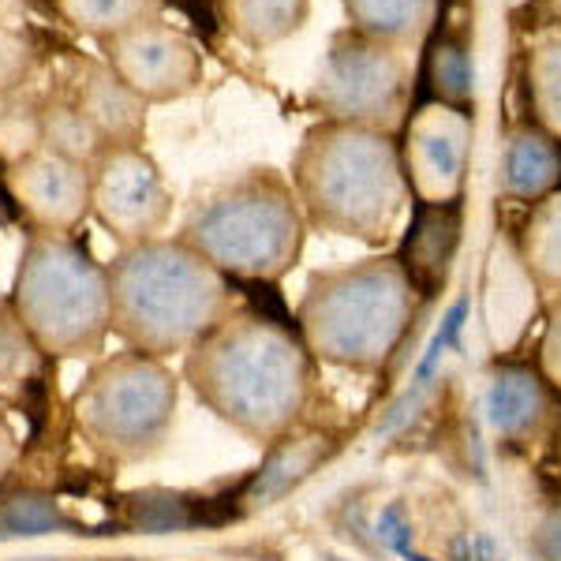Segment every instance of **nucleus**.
<instances>
[{
    "mask_svg": "<svg viewBox=\"0 0 561 561\" xmlns=\"http://www.w3.org/2000/svg\"><path fill=\"white\" fill-rule=\"evenodd\" d=\"M180 378L214 420L266 449L304 423L319 359L307 352L296 325L237 307L187 352Z\"/></svg>",
    "mask_w": 561,
    "mask_h": 561,
    "instance_id": "nucleus-1",
    "label": "nucleus"
},
{
    "mask_svg": "<svg viewBox=\"0 0 561 561\" xmlns=\"http://www.w3.org/2000/svg\"><path fill=\"white\" fill-rule=\"evenodd\" d=\"M288 180L311 232L386 248L412 203L397 135L364 124L314 121L293 153Z\"/></svg>",
    "mask_w": 561,
    "mask_h": 561,
    "instance_id": "nucleus-2",
    "label": "nucleus"
},
{
    "mask_svg": "<svg viewBox=\"0 0 561 561\" xmlns=\"http://www.w3.org/2000/svg\"><path fill=\"white\" fill-rule=\"evenodd\" d=\"M105 266L113 333L147 356H187L240 307L232 280L180 237L121 248Z\"/></svg>",
    "mask_w": 561,
    "mask_h": 561,
    "instance_id": "nucleus-3",
    "label": "nucleus"
},
{
    "mask_svg": "<svg viewBox=\"0 0 561 561\" xmlns=\"http://www.w3.org/2000/svg\"><path fill=\"white\" fill-rule=\"evenodd\" d=\"M423 304L401 259L382 251L307 277L293 325L319 364L378 375L409 341Z\"/></svg>",
    "mask_w": 561,
    "mask_h": 561,
    "instance_id": "nucleus-4",
    "label": "nucleus"
},
{
    "mask_svg": "<svg viewBox=\"0 0 561 561\" xmlns=\"http://www.w3.org/2000/svg\"><path fill=\"white\" fill-rule=\"evenodd\" d=\"M307 232L293 180L274 165H251L198 198L176 237L232 285H277L300 266Z\"/></svg>",
    "mask_w": 561,
    "mask_h": 561,
    "instance_id": "nucleus-5",
    "label": "nucleus"
},
{
    "mask_svg": "<svg viewBox=\"0 0 561 561\" xmlns=\"http://www.w3.org/2000/svg\"><path fill=\"white\" fill-rule=\"evenodd\" d=\"M8 307L38 356L90 359L113 333L108 266L79 237L26 232Z\"/></svg>",
    "mask_w": 561,
    "mask_h": 561,
    "instance_id": "nucleus-6",
    "label": "nucleus"
},
{
    "mask_svg": "<svg viewBox=\"0 0 561 561\" xmlns=\"http://www.w3.org/2000/svg\"><path fill=\"white\" fill-rule=\"evenodd\" d=\"M180 409V375L147 352H113L90 364L71 393V423L108 465H142L165 449Z\"/></svg>",
    "mask_w": 561,
    "mask_h": 561,
    "instance_id": "nucleus-7",
    "label": "nucleus"
},
{
    "mask_svg": "<svg viewBox=\"0 0 561 561\" xmlns=\"http://www.w3.org/2000/svg\"><path fill=\"white\" fill-rule=\"evenodd\" d=\"M412 83V53L345 26L325 45V57L307 90V105L319 113V121L364 124L397 135L409 116Z\"/></svg>",
    "mask_w": 561,
    "mask_h": 561,
    "instance_id": "nucleus-8",
    "label": "nucleus"
},
{
    "mask_svg": "<svg viewBox=\"0 0 561 561\" xmlns=\"http://www.w3.org/2000/svg\"><path fill=\"white\" fill-rule=\"evenodd\" d=\"M90 214L116 248L165 237L173 221V192L147 147H105L90 165Z\"/></svg>",
    "mask_w": 561,
    "mask_h": 561,
    "instance_id": "nucleus-9",
    "label": "nucleus"
},
{
    "mask_svg": "<svg viewBox=\"0 0 561 561\" xmlns=\"http://www.w3.org/2000/svg\"><path fill=\"white\" fill-rule=\"evenodd\" d=\"M476 142V113L472 108L420 102L409 108L397 147H401V165L409 176L412 198L423 206L465 203L468 165H472Z\"/></svg>",
    "mask_w": 561,
    "mask_h": 561,
    "instance_id": "nucleus-10",
    "label": "nucleus"
},
{
    "mask_svg": "<svg viewBox=\"0 0 561 561\" xmlns=\"http://www.w3.org/2000/svg\"><path fill=\"white\" fill-rule=\"evenodd\" d=\"M102 45V60L147 105H173L203 87V49L165 20L135 23Z\"/></svg>",
    "mask_w": 561,
    "mask_h": 561,
    "instance_id": "nucleus-11",
    "label": "nucleus"
},
{
    "mask_svg": "<svg viewBox=\"0 0 561 561\" xmlns=\"http://www.w3.org/2000/svg\"><path fill=\"white\" fill-rule=\"evenodd\" d=\"M4 192L31 225V232L76 237L90 217V169L60 153L38 150L20 165L4 169Z\"/></svg>",
    "mask_w": 561,
    "mask_h": 561,
    "instance_id": "nucleus-12",
    "label": "nucleus"
},
{
    "mask_svg": "<svg viewBox=\"0 0 561 561\" xmlns=\"http://www.w3.org/2000/svg\"><path fill=\"white\" fill-rule=\"evenodd\" d=\"M483 415L502 446L531 449L558 431L561 393L539 367L497 359L483 378Z\"/></svg>",
    "mask_w": 561,
    "mask_h": 561,
    "instance_id": "nucleus-13",
    "label": "nucleus"
},
{
    "mask_svg": "<svg viewBox=\"0 0 561 561\" xmlns=\"http://www.w3.org/2000/svg\"><path fill=\"white\" fill-rule=\"evenodd\" d=\"M539 307L542 293L536 277L528 274V266H524L517 240L497 232L483 262V333L491 352L505 356V352L517 348L531 319L539 314Z\"/></svg>",
    "mask_w": 561,
    "mask_h": 561,
    "instance_id": "nucleus-14",
    "label": "nucleus"
},
{
    "mask_svg": "<svg viewBox=\"0 0 561 561\" xmlns=\"http://www.w3.org/2000/svg\"><path fill=\"white\" fill-rule=\"evenodd\" d=\"M333 454H337V438L330 431L300 423L296 431L280 434L274 446L262 449V465L243 483L237 513L240 517H259V513L274 510L288 494L300 491L314 472H322Z\"/></svg>",
    "mask_w": 561,
    "mask_h": 561,
    "instance_id": "nucleus-15",
    "label": "nucleus"
},
{
    "mask_svg": "<svg viewBox=\"0 0 561 561\" xmlns=\"http://www.w3.org/2000/svg\"><path fill=\"white\" fill-rule=\"evenodd\" d=\"M68 94L71 102L83 108L87 121L94 124V131L102 135L105 147H142L150 105L105 60H79Z\"/></svg>",
    "mask_w": 561,
    "mask_h": 561,
    "instance_id": "nucleus-16",
    "label": "nucleus"
},
{
    "mask_svg": "<svg viewBox=\"0 0 561 561\" xmlns=\"http://www.w3.org/2000/svg\"><path fill=\"white\" fill-rule=\"evenodd\" d=\"M460 240H465V203H415V214L409 229H404L397 259H401L404 274L412 277V285L420 288L423 300L438 296L449 285V274H454L460 255Z\"/></svg>",
    "mask_w": 561,
    "mask_h": 561,
    "instance_id": "nucleus-17",
    "label": "nucleus"
},
{
    "mask_svg": "<svg viewBox=\"0 0 561 561\" xmlns=\"http://www.w3.org/2000/svg\"><path fill=\"white\" fill-rule=\"evenodd\" d=\"M497 195L510 203L536 206L561 187V139L536 121H517L497 147Z\"/></svg>",
    "mask_w": 561,
    "mask_h": 561,
    "instance_id": "nucleus-18",
    "label": "nucleus"
},
{
    "mask_svg": "<svg viewBox=\"0 0 561 561\" xmlns=\"http://www.w3.org/2000/svg\"><path fill=\"white\" fill-rule=\"evenodd\" d=\"M348 26L367 38L415 53L438 26L442 0H341Z\"/></svg>",
    "mask_w": 561,
    "mask_h": 561,
    "instance_id": "nucleus-19",
    "label": "nucleus"
},
{
    "mask_svg": "<svg viewBox=\"0 0 561 561\" xmlns=\"http://www.w3.org/2000/svg\"><path fill=\"white\" fill-rule=\"evenodd\" d=\"M217 20L243 49H274L311 23V0H217Z\"/></svg>",
    "mask_w": 561,
    "mask_h": 561,
    "instance_id": "nucleus-20",
    "label": "nucleus"
},
{
    "mask_svg": "<svg viewBox=\"0 0 561 561\" xmlns=\"http://www.w3.org/2000/svg\"><path fill=\"white\" fill-rule=\"evenodd\" d=\"M415 79L423 83L427 102L472 108L476 60H472V45H468L465 34L438 31V26H434V34L420 49V71H415Z\"/></svg>",
    "mask_w": 561,
    "mask_h": 561,
    "instance_id": "nucleus-21",
    "label": "nucleus"
},
{
    "mask_svg": "<svg viewBox=\"0 0 561 561\" xmlns=\"http://www.w3.org/2000/svg\"><path fill=\"white\" fill-rule=\"evenodd\" d=\"M513 240H517V251L524 266H528V274L536 277L542 300L558 304L561 300V187L531 206Z\"/></svg>",
    "mask_w": 561,
    "mask_h": 561,
    "instance_id": "nucleus-22",
    "label": "nucleus"
},
{
    "mask_svg": "<svg viewBox=\"0 0 561 561\" xmlns=\"http://www.w3.org/2000/svg\"><path fill=\"white\" fill-rule=\"evenodd\" d=\"M42 150L90 169L105 153V142L83 116V108L71 102V94H49L42 98Z\"/></svg>",
    "mask_w": 561,
    "mask_h": 561,
    "instance_id": "nucleus-23",
    "label": "nucleus"
},
{
    "mask_svg": "<svg viewBox=\"0 0 561 561\" xmlns=\"http://www.w3.org/2000/svg\"><path fill=\"white\" fill-rule=\"evenodd\" d=\"M57 12L71 31L105 42L135 23L161 20L165 0H57Z\"/></svg>",
    "mask_w": 561,
    "mask_h": 561,
    "instance_id": "nucleus-24",
    "label": "nucleus"
},
{
    "mask_svg": "<svg viewBox=\"0 0 561 561\" xmlns=\"http://www.w3.org/2000/svg\"><path fill=\"white\" fill-rule=\"evenodd\" d=\"M524 79H528L531 121L561 139V34L531 45L524 60Z\"/></svg>",
    "mask_w": 561,
    "mask_h": 561,
    "instance_id": "nucleus-25",
    "label": "nucleus"
},
{
    "mask_svg": "<svg viewBox=\"0 0 561 561\" xmlns=\"http://www.w3.org/2000/svg\"><path fill=\"white\" fill-rule=\"evenodd\" d=\"M42 150V98L12 90L0 94V169L20 165Z\"/></svg>",
    "mask_w": 561,
    "mask_h": 561,
    "instance_id": "nucleus-26",
    "label": "nucleus"
},
{
    "mask_svg": "<svg viewBox=\"0 0 561 561\" xmlns=\"http://www.w3.org/2000/svg\"><path fill=\"white\" fill-rule=\"evenodd\" d=\"M68 528H76V520L49 494L20 491L0 502V536H45V531Z\"/></svg>",
    "mask_w": 561,
    "mask_h": 561,
    "instance_id": "nucleus-27",
    "label": "nucleus"
},
{
    "mask_svg": "<svg viewBox=\"0 0 561 561\" xmlns=\"http://www.w3.org/2000/svg\"><path fill=\"white\" fill-rule=\"evenodd\" d=\"M31 68H34V45L26 42L23 31L0 23V94L23 90Z\"/></svg>",
    "mask_w": 561,
    "mask_h": 561,
    "instance_id": "nucleus-28",
    "label": "nucleus"
},
{
    "mask_svg": "<svg viewBox=\"0 0 561 561\" xmlns=\"http://www.w3.org/2000/svg\"><path fill=\"white\" fill-rule=\"evenodd\" d=\"M528 547L536 561H561V502H547L528 524Z\"/></svg>",
    "mask_w": 561,
    "mask_h": 561,
    "instance_id": "nucleus-29",
    "label": "nucleus"
},
{
    "mask_svg": "<svg viewBox=\"0 0 561 561\" xmlns=\"http://www.w3.org/2000/svg\"><path fill=\"white\" fill-rule=\"evenodd\" d=\"M536 367L542 370V378H547V382L561 393V300L547 304V319H542V333H539Z\"/></svg>",
    "mask_w": 561,
    "mask_h": 561,
    "instance_id": "nucleus-30",
    "label": "nucleus"
},
{
    "mask_svg": "<svg viewBox=\"0 0 561 561\" xmlns=\"http://www.w3.org/2000/svg\"><path fill=\"white\" fill-rule=\"evenodd\" d=\"M20 465V434H15L12 420L0 412V486L8 483V476Z\"/></svg>",
    "mask_w": 561,
    "mask_h": 561,
    "instance_id": "nucleus-31",
    "label": "nucleus"
},
{
    "mask_svg": "<svg viewBox=\"0 0 561 561\" xmlns=\"http://www.w3.org/2000/svg\"><path fill=\"white\" fill-rule=\"evenodd\" d=\"M454 4H457V0H454Z\"/></svg>",
    "mask_w": 561,
    "mask_h": 561,
    "instance_id": "nucleus-32",
    "label": "nucleus"
}]
</instances>
